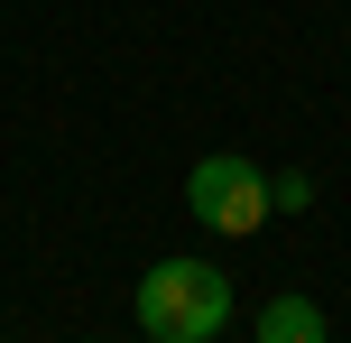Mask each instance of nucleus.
I'll use <instances>...</instances> for the list:
<instances>
[{
	"instance_id": "1",
	"label": "nucleus",
	"mask_w": 351,
	"mask_h": 343,
	"mask_svg": "<svg viewBox=\"0 0 351 343\" xmlns=\"http://www.w3.org/2000/svg\"><path fill=\"white\" fill-rule=\"evenodd\" d=\"M139 325L148 343H213L231 325V278L213 260H158L139 278Z\"/></svg>"
},
{
	"instance_id": "2",
	"label": "nucleus",
	"mask_w": 351,
	"mask_h": 343,
	"mask_svg": "<svg viewBox=\"0 0 351 343\" xmlns=\"http://www.w3.org/2000/svg\"><path fill=\"white\" fill-rule=\"evenodd\" d=\"M185 214L204 223V232H222V241H250L268 214H278V195H268V167H259V158H241V148H213V158H194V177H185Z\"/></svg>"
},
{
	"instance_id": "3",
	"label": "nucleus",
	"mask_w": 351,
	"mask_h": 343,
	"mask_svg": "<svg viewBox=\"0 0 351 343\" xmlns=\"http://www.w3.org/2000/svg\"><path fill=\"white\" fill-rule=\"evenodd\" d=\"M259 343H324V307L315 297H268L259 307Z\"/></svg>"
},
{
	"instance_id": "4",
	"label": "nucleus",
	"mask_w": 351,
	"mask_h": 343,
	"mask_svg": "<svg viewBox=\"0 0 351 343\" xmlns=\"http://www.w3.org/2000/svg\"><path fill=\"white\" fill-rule=\"evenodd\" d=\"M268 195H278V214H305V204H315V177L287 167V177H268Z\"/></svg>"
}]
</instances>
